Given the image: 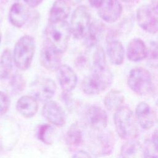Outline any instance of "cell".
Returning <instances> with one entry per match:
<instances>
[{"label": "cell", "mask_w": 158, "mask_h": 158, "mask_svg": "<svg viewBox=\"0 0 158 158\" xmlns=\"http://www.w3.org/2000/svg\"><path fill=\"white\" fill-rule=\"evenodd\" d=\"M106 50L109 60L112 64L121 65L125 58V50L122 44L115 39L107 40Z\"/></svg>", "instance_id": "22"}, {"label": "cell", "mask_w": 158, "mask_h": 158, "mask_svg": "<svg viewBox=\"0 0 158 158\" xmlns=\"http://www.w3.org/2000/svg\"><path fill=\"white\" fill-rule=\"evenodd\" d=\"M136 20L139 26L147 33L158 32V10L152 6H140L136 11Z\"/></svg>", "instance_id": "8"}, {"label": "cell", "mask_w": 158, "mask_h": 158, "mask_svg": "<svg viewBox=\"0 0 158 158\" xmlns=\"http://www.w3.org/2000/svg\"><path fill=\"white\" fill-rule=\"evenodd\" d=\"M104 32V24L98 20L91 22L85 36V44L88 48L96 46L103 36Z\"/></svg>", "instance_id": "19"}, {"label": "cell", "mask_w": 158, "mask_h": 158, "mask_svg": "<svg viewBox=\"0 0 158 158\" xmlns=\"http://www.w3.org/2000/svg\"><path fill=\"white\" fill-rule=\"evenodd\" d=\"M84 133L81 125L78 123H72L66 133V142L70 149H75L83 143Z\"/></svg>", "instance_id": "23"}, {"label": "cell", "mask_w": 158, "mask_h": 158, "mask_svg": "<svg viewBox=\"0 0 158 158\" xmlns=\"http://www.w3.org/2000/svg\"><path fill=\"white\" fill-rule=\"evenodd\" d=\"M91 23V15L88 8L84 6H78L73 12L70 25L71 33L78 40L83 38Z\"/></svg>", "instance_id": "7"}, {"label": "cell", "mask_w": 158, "mask_h": 158, "mask_svg": "<svg viewBox=\"0 0 158 158\" xmlns=\"http://www.w3.org/2000/svg\"><path fill=\"white\" fill-rule=\"evenodd\" d=\"M40 62L41 65L49 71L57 70L61 64V54L52 48L44 45L41 50Z\"/></svg>", "instance_id": "15"}, {"label": "cell", "mask_w": 158, "mask_h": 158, "mask_svg": "<svg viewBox=\"0 0 158 158\" xmlns=\"http://www.w3.org/2000/svg\"><path fill=\"white\" fill-rule=\"evenodd\" d=\"M114 125L119 136L125 139H133L138 133V122L132 110L122 106L115 111Z\"/></svg>", "instance_id": "3"}, {"label": "cell", "mask_w": 158, "mask_h": 158, "mask_svg": "<svg viewBox=\"0 0 158 158\" xmlns=\"http://www.w3.org/2000/svg\"><path fill=\"white\" fill-rule=\"evenodd\" d=\"M123 8L118 0H106L98 9L99 17L106 22L114 23L121 17Z\"/></svg>", "instance_id": "12"}, {"label": "cell", "mask_w": 158, "mask_h": 158, "mask_svg": "<svg viewBox=\"0 0 158 158\" xmlns=\"http://www.w3.org/2000/svg\"><path fill=\"white\" fill-rule=\"evenodd\" d=\"M30 89L33 97L40 101H48L51 99L56 90V85L49 77H39L31 83Z\"/></svg>", "instance_id": "9"}, {"label": "cell", "mask_w": 158, "mask_h": 158, "mask_svg": "<svg viewBox=\"0 0 158 158\" xmlns=\"http://www.w3.org/2000/svg\"><path fill=\"white\" fill-rule=\"evenodd\" d=\"M121 1L125 2H133L135 0H121Z\"/></svg>", "instance_id": "38"}, {"label": "cell", "mask_w": 158, "mask_h": 158, "mask_svg": "<svg viewBox=\"0 0 158 158\" xmlns=\"http://www.w3.org/2000/svg\"><path fill=\"white\" fill-rule=\"evenodd\" d=\"M1 40H2V33H1V30H0V44H1Z\"/></svg>", "instance_id": "39"}, {"label": "cell", "mask_w": 158, "mask_h": 158, "mask_svg": "<svg viewBox=\"0 0 158 158\" xmlns=\"http://www.w3.org/2000/svg\"><path fill=\"white\" fill-rule=\"evenodd\" d=\"M38 108L36 99L31 96H23L16 103V109L18 112L27 118L33 117L36 114Z\"/></svg>", "instance_id": "20"}, {"label": "cell", "mask_w": 158, "mask_h": 158, "mask_svg": "<svg viewBox=\"0 0 158 158\" xmlns=\"http://www.w3.org/2000/svg\"><path fill=\"white\" fill-rule=\"evenodd\" d=\"M152 6L155 8L157 10H158V0H151Z\"/></svg>", "instance_id": "36"}, {"label": "cell", "mask_w": 158, "mask_h": 158, "mask_svg": "<svg viewBox=\"0 0 158 158\" xmlns=\"http://www.w3.org/2000/svg\"><path fill=\"white\" fill-rule=\"evenodd\" d=\"M25 80L20 73H14L10 78V86L12 93L18 94L20 93L25 88Z\"/></svg>", "instance_id": "30"}, {"label": "cell", "mask_w": 158, "mask_h": 158, "mask_svg": "<svg viewBox=\"0 0 158 158\" xmlns=\"http://www.w3.org/2000/svg\"><path fill=\"white\" fill-rule=\"evenodd\" d=\"M88 62V60H87V57H86V56H78V57L77 59V62H76V64L78 66V67L81 68L85 67Z\"/></svg>", "instance_id": "33"}, {"label": "cell", "mask_w": 158, "mask_h": 158, "mask_svg": "<svg viewBox=\"0 0 158 158\" xmlns=\"http://www.w3.org/2000/svg\"><path fill=\"white\" fill-rule=\"evenodd\" d=\"M72 158H92L91 156L83 150L77 151L72 157Z\"/></svg>", "instance_id": "32"}, {"label": "cell", "mask_w": 158, "mask_h": 158, "mask_svg": "<svg viewBox=\"0 0 158 158\" xmlns=\"http://www.w3.org/2000/svg\"><path fill=\"white\" fill-rule=\"evenodd\" d=\"M54 128L49 124H42L38 126L36 131L37 138L45 144H51L52 135Z\"/></svg>", "instance_id": "26"}, {"label": "cell", "mask_w": 158, "mask_h": 158, "mask_svg": "<svg viewBox=\"0 0 158 158\" xmlns=\"http://www.w3.org/2000/svg\"><path fill=\"white\" fill-rule=\"evenodd\" d=\"M43 117L51 123L62 127L65 123L66 115L62 107L54 101H48L42 109Z\"/></svg>", "instance_id": "11"}, {"label": "cell", "mask_w": 158, "mask_h": 158, "mask_svg": "<svg viewBox=\"0 0 158 158\" xmlns=\"http://www.w3.org/2000/svg\"><path fill=\"white\" fill-rule=\"evenodd\" d=\"M30 12L23 4L15 2L12 5L9 12L10 23L17 28L22 27L27 22Z\"/></svg>", "instance_id": "16"}, {"label": "cell", "mask_w": 158, "mask_h": 158, "mask_svg": "<svg viewBox=\"0 0 158 158\" xmlns=\"http://www.w3.org/2000/svg\"><path fill=\"white\" fill-rule=\"evenodd\" d=\"M120 158H148L145 148L138 141L130 139L120 149Z\"/></svg>", "instance_id": "18"}, {"label": "cell", "mask_w": 158, "mask_h": 158, "mask_svg": "<svg viewBox=\"0 0 158 158\" xmlns=\"http://www.w3.org/2000/svg\"><path fill=\"white\" fill-rule=\"evenodd\" d=\"M115 138L113 134L107 130H93L89 138V149L96 156H108L113 151Z\"/></svg>", "instance_id": "6"}, {"label": "cell", "mask_w": 158, "mask_h": 158, "mask_svg": "<svg viewBox=\"0 0 158 158\" xmlns=\"http://www.w3.org/2000/svg\"><path fill=\"white\" fill-rule=\"evenodd\" d=\"M85 118L88 125L93 130H101L107 125V115L101 107L96 105L88 106L85 112Z\"/></svg>", "instance_id": "10"}, {"label": "cell", "mask_w": 158, "mask_h": 158, "mask_svg": "<svg viewBox=\"0 0 158 158\" xmlns=\"http://www.w3.org/2000/svg\"><path fill=\"white\" fill-rule=\"evenodd\" d=\"M35 49V39L30 35H24L17 41L13 51V59L19 70H26L30 67Z\"/></svg>", "instance_id": "4"}, {"label": "cell", "mask_w": 158, "mask_h": 158, "mask_svg": "<svg viewBox=\"0 0 158 158\" xmlns=\"http://www.w3.org/2000/svg\"><path fill=\"white\" fill-rule=\"evenodd\" d=\"M147 64L152 68H158V43L151 42L148 48Z\"/></svg>", "instance_id": "29"}, {"label": "cell", "mask_w": 158, "mask_h": 158, "mask_svg": "<svg viewBox=\"0 0 158 158\" xmlns=\"http://www.w3.org/2000/svg\"><path fill=\"white\" fill-rule=\"evenodd\" d=\"M113 82V74L107 67L93 69L81 83L83 91L88 95L98 94L108 88Z\"/></svg>", "instance_id": "2"}, {"label": "cell", "mask_w": 158, "mask_h": 158, "mask_svg": "<svg viewBox=\"0 0 158 158\" xmlns=\"http://www.w3.org/2000/svg\"><path fill=\"white\" fill-rule=\"evenodd\" d=\"M94 49V51L92 57L91 69L106 67V59L103 48L101 46L97 45Z\"/></svg>", "instance_id": "27"}, {"label": "cell", "mask_w": 158, "mask_h": 158, "mask_svg": "<svg viewBox=\"0 0 158 158\" xmlns=\"http://www.w3.org/2000/svg\"><path fill=\"white\" fill-rule=\"evenodd\" d=\"M145 150L148 158H158V128L154 131L151 139L146 143Z\"/></svg>", "instance_id": "28"}, {"label": "cell", "mask_w": 158, "mask_h": 158, "mask_svg": "<svg viewBox=\"0 0 158 158\" xmlns=\"http://www.w3.org/2000/svg\"><path fill=\"white\" fill-rule=\"evenodd\" d=\"M25 3L31 7H35L39 6L43 0H24Z\"/></svg>", "instance_id": "34"}, {"label": "cell", "mask_w": 158, "mask_h": 158, "mask_svg": "<svg viewBox=\"0 0 158 158\" xmlns=\"http://www.w3.org/2000/svg\"><path fill=\"white\" fill-rule=\"evenodd\" d=\"M66 1L69 3H70V4H72L75 5V4H77L79 3V2H80V1L81 0H66Z\"/></svg>", "instance_id": "37"}, {"label": "cell", "mask_w": 158, "mask_h": 158, "mask_svg": "<svg viewBox=\"0 0 158 158\" xmlns=\"http://www.w3.org/2000/svg\"><path fill=\"white\" fill-rule=\"evenodd\" d=\"M13 55L9 49L3 51L0 57V80H6L10 77L12 70Z\"/></svg>", "instance_id": "25"}, {"label": "cell", "mask_w": 158, "mask_h": 158, "mask_svg": "<svg viewBox=\"0 0 158 158\" xmlns=\"http://www.w3.org/2000/svg\"><path fill=\"white\" fill-rule=\"evenodd\" d=\"M128 85L136 94L145 96L153 92L154 84L151 73L145 69L136 67L128 75Z\"/></svg>", "instance_id": "5"}, {"label": "cell", "mask_w": 158, "mask_h": 158, "mask_svg": "<svg viewBox=\"0 0 158 158\" xmlns=\"http://www.w3.org/2000/svg\"><path fill=\"white\" fill-rule=\"evenodd\" d=\"M71 35L70 25L66 20L49 22L44 31L45 45L62 54L67 49Z\"/></svg>", "instance_id": "1"}, {"label": "cell", "mask_w": 158, "mask_h": 158, "mask_svg": "<svg viewBox=\"0 0 158 158\" xmlns=\"http://www.w3.org/2000/svg\"><path fill=\"white\" fill-rule=\"evenodd\" d=\"M148 48L144 41L138 38L130 41L127 48V56L131 62H139L146 58Z\"/></svg>", "instance_id": "17"}, {"label": "cell", "mask_w": 158, "mask_h": 158, "mask_svg": "<svg viewBox=\"0 0 158 158\" xmlns=\"http://www.w3.org/2000/svg\"><path fill=\"white\" fill-rule=\"evenodd\" d=\"M135 117L138 123L145 130L152 128L157 120L155 112L144 102H141L137 105L135 110Z\"/></svg>", "instance_id": "13"}, {"label": "cell", "mask_w": 158, "mask_h": 158, "mask_svg": "<svg viewBox=\"0 0 158 158\" xmlns=\"http://www.w3.org/2000/svg\"><path fill=\"white\" fill-rule=\"evenodd\" d=\"M125 101L123 94L118 90H111L109 91L104 98L105 107L110 110H116L122 106Z\"/></svg>", "instance_id": "24"}, {"label": "cell", "mask_w": 158, "mask_h": 158, "mask_svg": "<svg viewBox=\"0 0 158 158\" xmlns=\"http://www.w3.org/2000/svg\"><path fill=\"white\" fill-rule=\"evenodd\" d=\"M70 12V6L66 0H56L49 12V22L65 21Z\"/></svg>", "instance_id": "21"}, {"label": "cell", "mask_w": 158, "mask_h": 158, "mask_svg": "<svg viewBox=\"0 0 158 158\" xmlns=\"http://www.w3.org/2000/svg\"><path fill=\"white\" fill-rule=\"evenodd\" d=\"M10 99L4 92L0 91V116L4 115L9 110Z\"/></svg>", "instance_id": "31"}, {"label": "cell", "mask_w": 158, "mask_h": 158, "mask_svg": "<svg viewBox=\"0 0 158 158\" xmlns=\"http://www.w3.org/2000/svg\"><path fill=\"white\" fill-rule=\"evenodd\" d=\"M89 4L94 8H99L106 0H88Z\"/></svg>", "instance_id": "35"}, {"label": "cell", "mask_w": 158, "mask_h": 158, "mask_svg": "<svg viewBox=\"0 0 158 158\" xmlns=\"http://www.w3.org/2000/svg\"><path fill=\"white\" fill-rule=\"evenodd\" d=\"M57 71L59 83L63 91L67 93L71 92L77 83L76 73L70 66L65 64L61 65Z\"/></svg>", "instance_id": "14"}]
</instances>
